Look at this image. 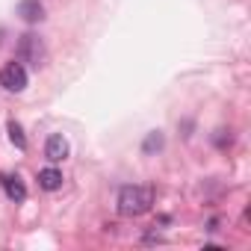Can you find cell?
<instances>
[{
    "instance_id": "obj_7",
    "label": "cell",
    "mask_w": 251,
    "mask_h": 251,
    "mask_svg": "<svg viewBox=\"0 0 251 251\" xmlns=\"http://www.w3.org/2000/svg\"><path fill=\"white\" fill-rule=\"evenodd\" d=\"M39 186L48 189V192L59 189V186H62V172L53 169V166H50V169H42V172H39Z\"/></svg>"
},
{
    "instance_id": "obj_4",
    "label": "cell",
    "mask_w": 251,
    "mask_h": 251,
    "mask_svg": "<svg viewBox=\"0 0 251 251\" xmlns=\"http://www.w3.org/2000/svg\"><path fill=\"white\" fill-rule=\"evenodd\" d=\"M0 183H3V192H6L9 201L21 204V201L27 198V186H24V180H21L18 175H0Z\"/></svg>"
},
{
    "instance_id": "obj_8",
    "label": "cell",
    "mask_w": 251,
    "mask_h": 251,
    "mask_svg": "<svg viewBox=\"0 0 251 251\" xmlns=\"http://www.w3.org/2000/svg\"><path fill=\"white\" fill-rule=\"evenodd\" d=\"M9 139H12V145H18L21 151L27 148V139H24V130H21L18 121H9Z\"/></svg>"
},
{
    "instance_id": "obj_5",
    "label": "cell",
    "mask_w": 251,
    "mask_h": 251,
    "mask_svg": "<svg viewBox=\"0 0 251 251\" xmlns=\"http://www.w3.org/2000/svg\"><path fill=\"white\" fill-rule=\"evenodd\" d=\"M45 157H48L50 163H59V160H65V157H68V139H65L62 133H53V136H48V142H45Z\"/></svg>"
},
{
    "instance_id": "obj_3",
    "label": "cell",
    "mask_w": 251,
    "mask_h": 251,
    "mask_svg": "<svg viewBox=\"0 0 251 251\" xmlns=\"http://www.w3.org/2000/svg\"><path fill=\"white\" fill-rule=\"evenodd\" d=\"M27 68H24V62H6L3 68H0V86H3L6 92H24L27 89Z\"/></svg>"
},
{
    "instance_id": "obj_1",
    "label": "cell",
    "mask_w": 251,
    "mask_h": 251,
    "mask_svg": "<svg viewBox=\"0 0 251 251\" xmlns=\"http://www.w3.org/2000/svg\"><path fill=\"white\" fill-rule=\"evenodd\" d=\"M154 204V189L151 186H121L118 192V213L121 216H142Z\"/></svg>"
},
{
    "instance_id": "obj_2",
    "label": "cell",
    "mask_w": 251,
    "mask_h": 251,
    "mask_svg": "<svg viewBox=\"0 0 251 251\" xmlns=\"http://www.w3.org/2000/svg\"><path fill=\"white\" fill-rule=\"evenodd\" d=\"M45 56H48V50H45L42 39L33 36V33H24L21 42H18V62H30V65L39 68V65H45Z\"/></svg>"
},
{
    "instance_id": "obj_6",
    "label": "cell",
    "mask_w": 251,
    "mask_h": 251,
    "mask_svg": "<svg viewBox=\"0 0 251 251\" xmlns=\"http://www.w3.org/2000/svg\"><path fill=\"white\" fill-rule=\"evenodd\" d=\"M18 15H21L27 24H39V21L45 18L42 0H21V3H18Z\"/></svg>"
},
{
    "instance_id": "obj_9",
    "label": "cell",
    "mask_w": 251,
    "mask_h": 251,
    "mask_svg": "<svg viewBox=\"0 0 251 251\" xmlns=\"http://www.w3.org/2000/svg\"><path fill=\"white\" fill-rule=\"evenodd\" d=\"M160 145H163V136H160V133H151L148 142H145V151H154V148H160Z\"/></svg>"
}]
</instances>
